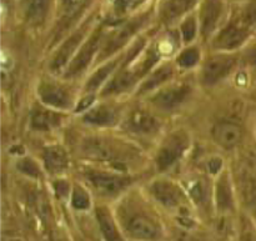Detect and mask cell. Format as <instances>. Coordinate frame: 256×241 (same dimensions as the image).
<instances>
[{
	"label": "cell",
	"instance_id": "cell-1",
	"mask_svg": "<svg viewBox=\"0 0 256 241\" xmlns=\"http://www.w3.org/2000/svg\"><path fill=\"white\" fill-rule=\"evenodd\" d=\"M82 152L85 158L98 162H110L124 166L125 160L132 154L124 144L104 136H88L82 142Z\"/></svg>",
	"mask_w": 256,
	"mask_h": 241
},
{
	"label": "cell",
	"instance_id": "cell-2",
	"mask_svg": "<svg viewBox=\"0 0 256 241\" xmlns=\"http://www.w3.org/2000/svg\"><path fill=\"white\" fill-rule=\"evenodd\" d=\"M150 194L152 196L159 202L165 209L172 210L176 212L179 216V220H190V210H189V202L182 192V188L178 184L172 182V180L168 179H158L152 182L149 186Z\"/></svg>",
	"mask_w": 256,
	"mask_h": 241
},
{
	"label": "cell",
	"instance_id": "cell-3",
	"mask_svg": "<svg viewBox=\"0 0 256 241\" xmlns=\"http://www.w3.org/2000/svg\"><path fill=\"white\" fill-rule=\"evenodd\" d=\"M252 26L244 12L232 18L229 22L224 24L222 29L212 38V48L222 52H234L248 42L252 35Z\"/></svg>",
	"mask_w": 256,
	"mask_h": 241
},
{
	"label": "cell",
	"instance_id": "cell-4",
	"mask_svg": "<svg viewBox=\"0 0 256 241\" xmlns=\"http://www.w3.org/2000/svg\"><path fill=\"white\" fill-rule=\"evenodd\" d=\"M192 139L185 130H175L170 132L158 149L155 155V165L159 172H165L176 164L189 150Z\"/></svg>",
	"mask_w": 256,
	"mask_h": 241
},
{
	"label": "cell",
	"instance_id": "cell-5",
	"mask_svg": "<svg viewBox=\"0 0 256 241\" xmlns=\"http://www.w3.org/2000/svg\"><path fill=\"white\" fill-rule=\"evenodd\" d=\"M84 178L90 186L102 196H114L120 194L132 182V178L126 174L99 169L85 170Z\"/></svg>",
	"mask_w": 256,
	"mask_h": 241
},
{
	"label": "cell",
	"instance_id": "cell-6",
	"mask_svg": "<svg viewBox=\"0 0 256 241\" xmlns=\"http://www.w3.org/2000/svg\"><path fill=\"white\" fill-rule=\"evenodd\" d=\"M226 0H202L198 6L199 32L205 39L214 38L222 29V20L226 14Z\"/></svg>",
	"mask_w": 256,
	"mask_h": 241
},
{
	"label": "cell",
	"instance_id": "cell-7",
	"mask_svg": "<svg viewBox=\"0 0 256 241\" xmlns=\"http://www.w3.org/2000/svg\"><path fill=\"white\" fill-rule=\"evenodd\" d=\"M104 29H102V26L96 28V29L92 32V36H89L84 42H82V45L79 48V50H78L76 54L74 55L72 62H70L69 65L66 66V69L64 70V76L66 78V79H70V78L76 76L80 72H84V70L89 66L92 58L96 55V52H99L100 48H102V44H104Z\"/></svg>",
	"mask_w": 256,
	"mask_h": 241
},
{
	"label": "cell",
	"instance_id": "cell-8",
	"mask_svg": "<svg viewBox=\"0 0 256 241\" xmlns=\"http://www.w3.org/2000/svg\"><path fill=\"white\" fill-rule=\"evenodd\" d=\"M90 22H85L82 28L74 32L72 34V36L68 38L62 44V46L59 48V50L56 52V54L52 56V62H50V69L55 72H62V70L66 69V66L69 65V62H72V59L74 58V55L76 54L79 48L82 46V42H85V38H86L88 32V26H89Z\"/></svg>",
	"mask_w": 256,
	"mask_h": 241
},
{
	"label": "cell",
	"instance_id": "cell-9",
	"mask_svg": "<svg viewBox=\"0 0 256 241\" xmlns=\"http://www.w3.org/2000/svg\"><path fill=\"white\" fill-rule=\"evenodd\" d=\"M236 65V58L229 52H222L209 58L202 70V82L205 85H215L226 78Z\"/></svg>",
	"mask_w": 256,
	"mask_h": 241
},
{
	"label": "cell",
	"instance_id": "cell-10",
	"mask_svg": "<svg viewBox=\"0 0 256 241\" xmlns=\"http://www.w3.org/2000/svg\"><path fill=\"white\" fill-rule=\"evenodd\" d=\"M39 99L50 109L66 110L72 105V94L66 86L55 82H42L38 88Z\"/></svg>",
	"mask_w": 256,
	"mask_h": 241
},
{
	"label": "cell",
	"instance_id": "cell-11",
	"mask_svg": "<svg viewBox=\"0 0 256 241\" xmlns=\"http://www.w3.org/2000/svg\"><path fill=\"white\" fill-rule=\"evenodd\" d=\"M122 126L132 134L149 136L159 132L160 122L146 110L132 109L125 115L122 120Z\"/></svg>",
	"mask_w": 256,
	"mask_h": 241
},
{
	"label": "cell",
	"instance_id": "cell-12",
	"mask_svg": "<svg viewBox=\"0 0 256 241\" xmlns=\"http://www.w3.org/2000/svg\"><path fill=\"white\" fill-rule=\"evenodd\" d=\"M202 0H162L159 5V19L164 25L179 22L199 6Z\"/></svg>",
	"mask_w": 256,
	"mask_h": 241
},
{
	"label": "cell",
	"instance_id": "cell-13",
	"mask_svg": "<svg viewBox=\"0 0 256 241\" xmlns=\"http://www.w3.org/2000/svg\"><path fill=\"white\" fill-rule=\"evenodd\" d=\"M190 94V88L185 84H172L164 86L150 98L152 105L162 110H172L182 105Z\"/></svg>",
	"mask_w": 256,
	"mask_h": 241
},
{
	"label": "cell",
	"instance_id": "cell-14",
	"mask_svg": "<svg viewBox=\"0 0 256 241\" xmlns=\"http://www.w3.org/2000/svg\"><path fill=\"white\" fill-rule=\"evenodd\" d=\"M92 2V0H58V34L76 22L80 15L86 12Z\"/></svg>",
	"mask_w": 256,
	"mask_h": 241
},
{
	"label": "cell",
	"instance_id": "cell-15",
	"mask_svg": "<svg viewBox=\"0 0 256 241\" xmlns=\"http://www.w3.org/2000/svg\"><path fill=\"white\" fill-rule=\"evenodd\" d=\"M144 16L139 18V19H132V22H125L122 26L118 28V29L112 32V36L108 40H105L104 44H102V52H100L102 56H109L112 52L119 50L122 46H124V45L129 42L130 38L142 28V25L144 24Z\"/></svg>",
	"mask_w": 256,
	"mask_h": 241
},
{
	"label": "cell",
	"instance_id": "cell-16",
	"mask_svg": "<svg viewBox=\"0 0 256 241\" xmlns=\"http://www.w3.org/2000/svg\"><path fill=\"white\" fill-rule=\"evenodd\" d=\"M126 230L134 239L152 241L160 236V229L156 222L145 214H135L126 222Z\"/></svg>",
	"mask_w": 256,
	"mask_h": 241
},
{
	"label": "cell",
	"instance_id": "cell-17",
	"mask_svg": "<svg viewBox=\"0 0 256 241\" xmlns=\"http://www.w3.org/2000/svg\"><path fill=\"white\" fill-rule=\"evenodd\" d=\"M52 0H19L20 14L29 26H40L50 12Z\"/></svg>",
	"mask_w": 256,
	"mask_h": 241
},
{
	"label": "cell",
	"instance_id": "cell-18",
	"mask_svg": "<svg viewBox=\"0 0 256 241\" xmlns=\"http://www.w3.org/2000/svg\"><path fill=\"white\" fill-rule=\"evenodd\" d=\"M212 136L219 146L222 149L232 150L240 144L242 138V130L239 125L234 122H224L215 125L212 130Z\"/></svg>",
	"mask_w": 256,
	"mask_h": 241
},
{
	"label": "cell",
	"instance_id": "cell-19",
	"mask_svg": "<svg viewBox=\"0 0 256 241\" xmlns=\"http://www.w3.org/2000/svg\"><path fill=\"white\" fill-rule=\"evenodd\" d=\"M42 162H44L45 170L52 175L64 174L69 166V158L66 152L60 145H50L45 148L42 152Z\"/></svg>",
	"mask_w": 256,
	"mask_h": 241
},
{
	"label": "cell",
	"instance_id": "cell-20",
	"mask_svg": "<svg viewBox=\"0 0 256 241\" xmlns=\"http://www.w3.org/2000/svg\"><path fill=\"white\" fill-rule=\"evenodd\" d=\"M118 110L112 105L102 104L98 106L92 108L86 114L84 115V122L92 126H110L118 122Z\"/></svg>",
	"mask_w": 256,
	"mask_h": 241
},
{
	"label": "cell",
	"instance_id": "cell-21",
	"mask_svg": "<svg viewBox=\"0 0 256 241\" xmlns=\"http://www.w3.org/2000/svg\"><path fill=\"white\" fill-rule=\"evenodd\" d=\"M62 122V115L50 109H35L30 116V126L36 132H52Z\"/></svg>",
	"mask_w": 256,
	"mask_h": 241
},
{
	"label": "cell",
	"instance_id": "cell-22",
	"mask_svg": "<svg viewBox=\"0 0 256 241\" xmlns=\"http://www.w3.org/2000/svg\"><path fill=\"white\" fill-rule=\"evenodd\" d=\"M215 200L219 210L222 212H232L234 209V194L229 182V175L222 172L215 186Z\"/></svg>",
	"mask_w": 256,
	"mask_h": 241
},
{
	"label": "cell",
	"instance_id": "cell-23",
	"mask_svg": "<svg viewBox=\"0 0 256 241\" xmlns=\"http://www.w3.org/2000/svg\"><path fill=\"white\" fill-rule=\"evenodd\" d=\"M96 219L105 241H124L112 212L106 208H98Z\"/></svg>",
	"mask_w": 256,
	"mask_h": 241
},
{
	"label": "cell",
	"instance_id": "cell-24",
	"mask_svg": "<svg viewBox=\"0 0 256 241\" xmlns=\"http://www.w3.org/2000/svg\"><path fill=\"white\" fill-rule=\"evenodd\" d=\"M172 68L169 64L162 65V68L155 70L154 72L149 74L146 76V79L142 82V84L140 85L139 92H149L152 90L158 89L159 86H162L164 82H166L168 80L172 78Z\"/></svg>",
	"mask_w": 256,
	"mask_h": 241
},
{
	"label": "cell",
	"instance_id": "cell-25",
	"mask_svg": "<svg viewBox=\"0 0 256 241\" xmlns=\"http://www.w3.org/2000/svg\"><path fill=\"white\" fill-rule=\"evenodd\" d=\"M119 62H120V59H115V60H112V62H106L104 66L100 68V69L98 70V72H95L89 80H88L86 82L88 92H94V90L99 89L100 85L104 84V82H106L108 78L114 72L115 68H116V65L119 64Z\"/></svg>",
	"mask_w": 256,
	"mask_h": 241
},
{
	"label": "cell",
	"instance_id": "cell-26",
	"mask_svg": "<svg viewBox=\"0 0 256 241\" xmlns=\"http://www.w3.org/2000/svg\"><path fill=\"white\" fill-rule=\"evenodd\" d=\"M199 32V22H198V16L195 14H189L180 22L179 34L182 40L185 44H189Z\"/></svg>",
	"mask_w": 256,
	"mask_h": 241
},
{
	"label": "cell",
	"instance_id": "cell-27",
	"mask_svg": "<svg viewBox=\"0 0 256 241\" xmlns=\"http://www.w3.org/2000/svg\"><path fill=\"white\" fill-rule=\"evenodd\" d=\"M200 52L195 46L188 48L180 52L176 58V62L182 68H192L199 62Z\"/></svg>",
	"mask_w": 256,
	"mask_h": 241
},
{
	"label": "cell",
	"instance_id": "cell-28",
	"mask_svg": "<svg viewBox=\"0 0 256 241\" xmlns=\"http://www.w3.org/2000/svg\"><path fill=\"white\" fill-rule=\"evenodd\" d=\"M72 205L78 210H85L90 206V198L88 192L82 186H75L72 192Z\"/></svg>",
	"mask_w": 256,
	"mask_h": 241
},
{
	"label": "cell",
	"instance_id": "cell-29",
	"mask_svg": "<svg viewBox=\"0 0 256 241\" xmlns=\"http://www.w3.org/2000/svg\"><path fill=\"white\" fill-rule=\"evenodd\" d=\"M190 196L198 202H204L205 198L208 196V188L202 180H195L190 186Z\"/></svg>",
	"mask_w": 256,
	"mask_h": 241
},
{
	"label": "cell",
	"instance_id": "cell-30",
	"mask_svg": "<svg viewBox=\"0 0 256 241\" xmlns=\"http://www.w3.org/2000/svg\"><path fill=\"white\" fill-rule=\"evenodd\" d=\"M240 241H256V228L252 222L244 218L240 228Z\"/></svg>",
	"mask_w": 256,
	"mask_h": 241
},
{
	"label": "cell",
	"instance_id": "cell-31",
	"mask_svg": "<svg viewBox=\"0 0 256 241\" xmlns=\"http://www.w3.org/2000/svg\"><path fill=\"white\" fill-rule=\"evenodd\" d=\"M248 200H249V206L252 208V212L256 219V185H252L248 194Z\"/></svg>",
	"mask_w": 256,
	"mask_h": 241
},
{
	"label": "cell",
	"instance_id": "cell-32",
	"mask_svg": "<svg viewBox=\"0 0 256 241\" xmlns=\"http://www.w3.org/2000/svg\"><path fill=\"white\" fill-rule=\"evenodd\" d=\"M208 166H209V172L212 174H218L220 172V168H222V160L219 158H212V159H210Z\"/></svg>",
	"mask_w": 256,
	"mask_h": 241
},
{
	"label": "cell",
	"instance_id": "cell-33",
	"mask_svg": "<svg viewBox=\"0 0 256 241\" xmlns=\"http://www.w3.org/2000/svg\"><path fill=\"white\" fill-rule=\"evenodd\" d=\"M250 60H252V64L256 65V49H254V52H252V55H250Z\"/></svg>",
	"mask_w": 256,
	"mask_h": 241
},
{
	"label": "cell",
	"instance_id": "cell-34",
	"mask_svg": "<svg viewBox=\"0 0 256 241\" xmlns=\"http://www.w3.org/2000/svg\"><path fill=\"white\" fill-rule=\"evenodd\" d=\"M226 2L235 4V2H248V0H226Z\"/></svg>",
	"mask_w": 256,
	"mask_h": 241
},
{
	"label": "cell",
	"instance_id": "cell-35",
	"mask_svg": "<svg viewBox=\"0 0 256 241\" xmlns=\"http://www.w3.org/2000/svg\"><path fill=\"white\" fill-rule=\"evenodd\" d=\"M8 241H22V240L20 239V238H10V239Z\"/></svg>",
	"mask_w": 256,
	"mask_h": 241
},
{
	"label": "cell",
	"instance_id": "cell-36",
	"mask_svg": "<svg viewBox=\"0 0 256 241\" xmlns=\"http://www.w3.org/2000/svg\"><path fill=\"white\" fill-rule=\"evenodd\" d=\"M54 241H66V240L62 239V238H60V236H58V238H55Z\"/></svg>",
	"mask_w": 256,
	"mask_h": 241
}]
</instances>
